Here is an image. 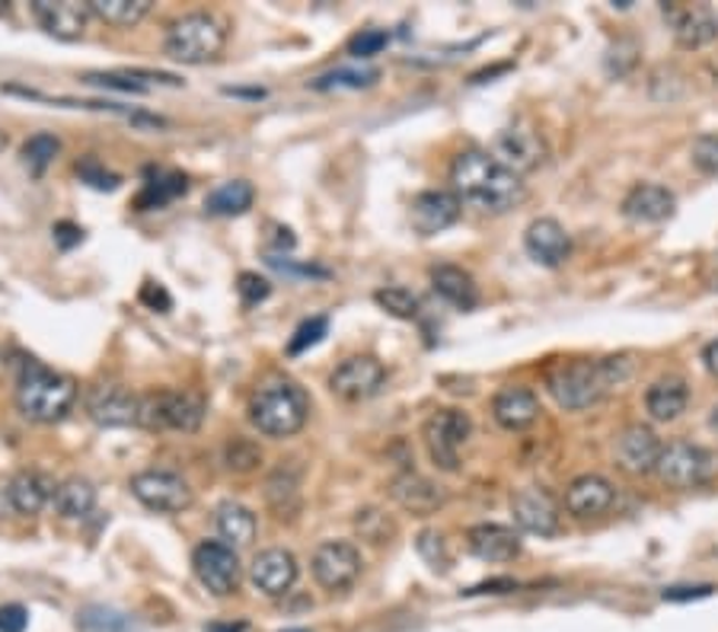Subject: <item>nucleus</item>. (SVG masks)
Wrapping results in <instances>:
<instances>
[{
    "instance_id": "bf43d9fd",
    "label": "nucleus",
    "mask_w": 718,
    "mask_h": 632,
    "mask_svg": "<svg viewBox=\"0 0 718 632\" xmlns=\"http://www.w3.org/2000/svg\"><path fill=\"white\" fill-rule=\"evenodd\" d=\"M205 632H246V623H208Z\"/></svg>"
},
{
    "instance_id": "9b49d317",
    "label": "nucleus",
    "mask_w": 718,
    "mask_h": 632,
    "mask_svg": "<svg viewBox=\"0 0 718 632\" xmlns=\"http://www.w3.org/2000/svg\"><path fill=\"white\" fill-rule=\"evenodd\" d=\"M489 154L502 166H507L511 173L524 176V173H533L546 163V141L531 125H507L495 134Z\"/></svg>"
},
{
    "instance_id": "cd10ccee",
    "label": "nucleus",
    "mask_w": 718,
    "mask_h": 632,
    "mask_svg": "<svg viewBox=\"0 0 718 632\" xmlns=\"http://www.w3.org/2000/svg\"><path fill=\"white\" fill-rule=\"evenodd\" d=\"M431 288L444 304H451L457 310H473L479 304L476 282L460 265H434L431 268Z\"/></svg>"
},
{
    "instance_id": "2eb2a0df",
    "label": "nucleus",
    "mask_w": 718,
    "mask_h": 632,
    "mask_svg": "<svg viewBox=\"0 0 718 632\" xmlns=\"http://www.w3.org/2000/svg\"><path fill=\"white\" fill-rule=\"evenodd\" d=\"M661 450H665L661 438L648 425H626L613 441V457L619 470H626L629 476L655 473Z\"/></svg>"
},
{
    "instance_id": "39448f33",
    "label": "nucleus",
    "mask_w": 718,
    "mask_h": 632,
    "mask_svg": "<svg viewBox=\"0 0 718 632\" xmlns=\"http://www.w3.org/2000/svg\"><path fill=\"white\" fill-rule=\"evenodd\" d=\"M227 29L212 13H186L166 29V54L180 64H208L224 52Z\"/></svg>"
},
{
    "instance_id": "6e6d98bb",
    "label": "nucleus",
    "mask_w": 718,
    "mask_h": 632,
    "mask_svg": "<svg viewBox=\"0 0 718 632\" xmlns=\"http://www.w3.org/2000/svg\"><path fill=\"white\" fill-rule=\"evenodd\" d=\"M517 588V581L511 579H492V581H482L476 588H470V591H463V594H507V591H514Z\"/></svg>"
},
{
    "instance_id": "864d4df0",
    "label": "nucleus",
    "mask_w": 718,
    "mask_h": 632,
    "mask_svg": "<svg viewBox=\"0 0 718 632\" xmlns=\"http://www.w3.org/2000/svg\"><path fill=\"white\" fill-rule=\"evenodd\" d=\"M141 304H147L151 310H157V314H166L170 307H173V297L166 294L163 285L157 282H147L144 288H141Z\"/></svg>"
},
{
    "instance_id": "f3484780",
    "label": "nucleus",
    "mask_w": 718,
    "mask_h": 632,
    "mask_svg": "<svg viewBox=\"0 0 718 632\" xmlns=\"http://www.w3.org/2000/svg\"><path fill=\"white\" fill-rule=\"evenodd\" d=\"M460 198L453 192H444V188H428V192H419L409 205V224L416 234L422 237H434V234H444L448 227L457 224L460 217Z\"/></svg>"
},
{
    "instance_id": "aec40b11",
    "label": "nucleus",
    "mask_w": 718,
    "mask_h": 632,
    "mask_svg": "<svg viewBox=\"0 0 718 632\" xmlns=\"http://www.w3.org/2000/svg\"><path fill=\"white\" fill-rule=\"evenodd\" d=\"M297 559L291 550H281V547H271L253 559L249 565V581L266 594V598H285L297 581Z\"/></svg>"
},
{
    "instance_id": "473e14b6",
    "label": "nucleus",
    "mask_w": 718,
    "mask_h": 632,
    "mask_svg": "<svg viewBox=\"0 0 718 632\" xmlns=\"http://www.w3.org/2000/svg\"><path fill=\"white\" fill-rule=\"evenodd\" d=\"M256 202V188L246 180H230V183H220L214 188L212 195L205 198V211L214 217H239L253 208Z\"/></svg>"
},
{
    "instance_id": "8fccbe9b",
    "label": "nucleus",
    "mask_w": 718,
    "mask_h": 632,
    "mask_svg": "<svg viewBox=\"0 0 718 632\" xmlns=\"http://www.w3.org/2000/svg\"><path fill=\"white\" fill-rule=\"evenodd\" d=\"M86 83H93V86H106V90H119V93H144L147 86L144 83H137L134 78H129L125 71H112V74H83Z\"/></svg>"
},
{
    "instance_id": "3c124183",
    "label": "nucleus",
    "mask_w": 718,
    "mask_h": 632,
    "mask_svg": "<svg viewBox=\"0 0 718 632\" xmlns=\"http://www.w3.org/2000/svg\"><path fill=\"white\" fill-rule=\"evenodd\" d=\"M29 610L23 604L0 606V632H27Z\"/></svg>"
},
{
    "instance_id": "13d9d810",
    "label": "nucleus",
    "mask_w": 718,
    "mask_h": 632,
    "mask_svg": "<svg viewBox=\"0 0 718 632\" xmlns=\"http://www.w3.org/2000/svg\"><path fill=\"white\" fill-rule=\"evenodd\" d=\"M224 93L227 96H243V100H263L266 96V90H239V86H227Z\"/></svg>"
},
{
    "instance_id": "ddd939ff",
    "label": "nucleus",
    "mask_w": 718,
    "mask_h": 632,
    "mask_svg": "<svg viewBox=\"0 0 718 632\" xmlns=\"http://www.w3.org/2000/svg\"><path fill=\"white\" fill-rule=\"evenodd\" d=\"M83 406H86V416L100 428H129V425H137L141 396L132 394L125 384H96L90 387Z\"/></svg>"
},
{
    "instance_id": "9d476101",
    "label": "nucleus",
    "mask_w": 718,
    "mask_h": 632,
    "mask_svg": "<svg viewBox=\"0 0 718 632\" xmlns=\"http://www.w3.org/2000/svg\"><path fill=\"white\" fill-rule=\"evenodd\" d=\"M132 496L144 508L157 511V514H180L192 504V489L183 476L170 473V470H144V473L132 476Z\"/></svg>"
},
{
    "instance_id": "a211bd4d",
    "label": "nucleus",
    "mask_w": 718,
    "mask_h": 632,
    "mask_svg": "<svg viewBox=\"0 0 718 632\" xmlns=\"http://www.w3.org/2000/svg\"><path fill=\"white\" fill-rule=\"evenodd\" d=\"M511 514L521 530L536 533V537H556L558 533V504L556 499L540 489V486H527V489H517L511 496Z\"/></svg>"
},
{
    "instance_id": "0eeeda50",
    "label": "nucleus",
    "mask_w": 718,
    "mask_h": 632,
    "mask_svg": "<svg viewBox=\"0 0 718 632\" xmlns=\"http://www.w3.org/2000/svg\"><path fill=\"white\" fill-rule=\"evenodd\" d=\"M470 435H473V419L463 409H438L422 425V438H425L431 463L448 470V473L460 470V450L466 448Z\"/></svg>"
},
{
    "instance_id": "79ce46f5",
    "label": "nucleus",
    "mask_w": 718,
    "mask_h": 632,
    "mask_svg": "<svg viewBox=\"0 0 718 632\" xmlns=\"http://www.w3.org/2000/svg\"><path fill=\"white\" fill-rule=\"evenodd\" d=\"M693 166L706 176H718V132L699 134L690 147Z\"/></svg>"
},
{
    "instance_id": "4d7b16f0",
    "label": "nucleus",
    "mask_w": 718,
    "mask_h": 632,
    "mask_svg": "<svg viewBox=\"0 0 718 632\" xmlns=\"http://www.w3.org/2000/svg\"><path fill=\"white\" fill-rule=\"evenodd\" d=\"M702 361H706L709 374H712V377H718V339L702 348Z\"/></svg>"
},
{
    "instance_id": "a18cd8bd",
    "label": "nucleus",
    "mask_w": 718,
    "mask_h": 632,
    "mask_svg": "<svg viewBox=\"0 0 718 632\" xmlns=\"http://www.w3.org/2000/svg\"><path fill=\"white\" fill-rule=\"evenodd\" d=\"M416 547H419V555L425 559L431 569H438V572H444V569H448L451 555H448L444 537H441L438 530H422V533H419V540H416Z\"/></svg>"
},
{
    "instance_id": "c9c22d12",
    "label": "nucleus",
    "mask_w": 718,
    "mask_h": 632,
    "mask_svg": "<svg viewBox=\"0 0 718 632\" xmlns=\"http://www.w3.org/2000/svg\"><path fill=\"white\" fill-rule=\"evenodd\" d=\"M80 632H129V616L106 604H86L78 610Z\"/></svg>"
},
{
    "instance_id": "052dcab7",
    "label": "nucleus",
    "mask_w": 718,
    "mask_h": 632,
    "mask_svg": "<svg viewBox=\"0 0 718 632\" xmlns=\"http://www.w3.org/2000/svg\"><path fill=\"white\" fill-rule=\"evenodd\" d=\"M281 632H310V630H281Z\"/></svg>"
},
{
    "instance_id": "7c9ffc66",
    "label": "nucleus",
    "mask_w": 718,
    "mask_h": 632,
    "mask_svg": "<svg viewBox=\"0 0 718 632\" xmlns=\"http://www.w3.org/2000/svg\"><path fill=\"white\" fill-rule=\"evenodd\" d=\"M52 504L64 521H83L96 508V486L83 476H71L54 486Z\"/></svg>"
},
{
    "instance_id": "603ef678",
    "label": "nucleus",
    "mask_w": 718,
    "mask_h": 632,
    "mask_svg": "<svg viewBox=\"0 0 718 632\" xmlns=\"http://www.w3.org/2000/svg\"><path fill=\"white\" fill-rule=\"evenodd\" d=\"M716 588L712 584H684V588H665V601L670 604H684V601H699V598H709Z\"/></svg>"
},
{
    "instance_id": "f257e3e1",
    "label": "nucleus",
    "mask_w": 718,
    "mask_h": 632,
    "mask_svg": "<svg viewBox=\"0 0 718 632\" xmlns=\"http://www.w3.org/2000/svg\"><path fill=\"white\" fill-rule=\"evenodd\" d=\"M453 195L466 205L489 214H505L524 202L527 185L517 173H511L489 151L470 147L457 154L451 163Z\"/></svg>"
},
{
    "instance_id": "5fc2aeb1",
    "label": "nucleus",
    "mask_w": 718,
    "mask_h": 632,
    "mask_svg": "<svg viewBox=\"0 0 718 632\" xmlns=\"http://www.w3.org/2000/svg\"><path fill=\"white\" fill-rule=\"evenodd\" d=\"M52 237L58 243V249H74L80 239H83V231H80L78 224H71V221H58L52 227Z\"/></svg>"
},
{
    "instance_id": "6ab92c4d",
    "label": "nucleus",
    "mask_w": 718,
    "mask_h": 632,
    "mask_svg": "<svg viewBox=\"0 0 718 632\" xmlns=\"http://www.w3.org/2000/svg\"><path fill=\"white\" fill-rule=\"evenodd\" d=\"M32 13L39 27L61 42H78L90 23V3L78 0H32Z\"/></svg>"
},
{
    "instance_id": "5701e85b",
    "label": "nucleus",
    "mask_w": 718,
    "mask_h": 632,
    "mask_svg": "<svg viewBox=\"0 0 718 632\" xmlns=\"http://www.w3.org/2000/svg\"><path fill=\"white\" fill-rule=\"evenodd\" d=\"M390 496H393V501H397L402 511H412V514H419V518L434 514V511L448 501V492H444L438 482H431L428 476L416 473V470H406V473L393 476Z\"/></svg>"
},
{
    "instance_id": "f704fd0d",
    "label": "nucleus",
    "mask_w": 718,
    "mask_h": 632,
    "mask_svg": "<svg viewBox=\"0 0 718 632\" xmlns=\"http://www.w3.org/2000/svg\"><path fill=\"white\" fill-rule=\"evenodd\" d=\"M297 486H300V482H297V476H294L288 467H278L275 473L268 476L266 499L281 521H285V518H294L297 508H300V489H297Z\"/></svg>"
},
{
    "instance_id": "bb28decb",
    "label": "nucleus",
    "mask_w": 718,
    "mask_h": 632,
    "mask_svg": "<svg viewBox=\"0 0 718 632\" xmlns=\"http://www.w3.org/2000/svg\"><path fill=\"white\" fill-rule=\"evenodd\" d=\"M54 499V482L45 473L23 470L7 482V501L17 514H39Z\"/></svg>"
},
{
    "instance_id": "6e6552de",
    "label": "nucleus",
    "mask_w": 718,
    "mask_h": 632,
    "mask_svg": "<svg viewBox=\"0 0 718 632\" xmlns=\"http://www.w3.org/2000/svg\"><path fill=\"white\" fill-rule=\"evenodd\" d=\"M192 569L195 579L202 581L214 598H230L237 594L239 579H243V565L234 547H227L224 540H205L195 547L192 553Z\"/></svg>"
},
{
    "instance_id": "dca6fc26",
    "label": "nucleus",
    "mask_w": 718,
    "mask_h": 632,
    "mask_svg": "<svg viewBox=\"0 0 718 632\" xmlns=\"http://www.w3.org/2000/svg\"><path fill=\"white\" fill-rule=\"evenodd\" d=\"M383 380H387V368L371 355H358L332 370L329 390L346 402H361V399H371L383 387Z\"/></svg>"
},
{
    "instance_id": "c85d7f7f",
    "label": "nucleus",
    "mask_w": 718,
    "mask_h": 632,
    "mask_svg": "<svg viewBox=\"0 0 718 632\" xmlns=\"http://www.w3.org/2000/svg\"><path fill=\"white\" fill-rule=\"evenodd\" d=\"M687 406H690V387L684 377H661L645 394V409L655 421L680 419Z\"/></svg>"
},
{
    "instance_id": "412c9836",
    "label": "nucleus",
    "mask_w": 718,
    "mask_h": 632,
    "mask_svg": "<svg viewBox=\"0 0 718 632\" xmlns=\"http://www.w3.org/2000/svg\"><path fill=\"white\" fill-rule=\"evenodd\" d=\"M524 249L536 265L558 268L572 256V237L556 217H536V221H531V227L524 231Z\"/></svg>"
},
{
    "instance_id": "f03ea898",
    "label": "nucleus",
    "mask_w": 718,
    "mask_h": 632,
    "mask_svg": "<svg viewBox=\"0 0 718 632\" xmlns=\"http://www.w3.org/2000/svg\"><path fill=\"white\" fill-rule=\"evenodd\" d=\"M633 374V358L629 355H611L601 361L587 358H572V361H556L546 370V390L556 399V406L568 412L591 409L611 394L613 387L626 384Z\"/></svg>"
},
{
    "instance_id": "a19ab883",
    "label": "nucleus",
    "mask_w": 718,
    "mask_h": 632,
    "mask_svg": "<svg viewBox=\"0 0 718 632\" xmlns=\"http://www.w3.org/2000/svg\"><path fill=\"white\" fill-rule=\"evenodd\" d=\"M224 460H227V467L230 470H237V473H253L259 463H263V450L256 448L253 441H246V438H234L227 450H224Z\"/></svg>"
},
{
    "instance_id": "393cba45",
    "label": "nucleus",
    "mask_w": 718,
    "mask_h": 632,
    "mask_svg": "<svg viewBox=\"0 0 718 632\" xmlns=\"http://www.w3.org/2000/svg\"><path fill=\"white\" fill-rule=\"evenodd\" d=\"M492 419L505 431H524L540 419V399L527 387H502L492 399Z\"/></svg>"
},
{
    "instance_id": "a878e982",
    "label": "nucleus",
    "mask_w": 718,
    "mask_h": 632,
    "mask_svg": "<svg viewBox=\"0 0 718 632\" xmlns=\"http://www.w3.org/2000/svg\"><path fill=\"white\" fill-rule=\"evenodd\" d=\"M466 547L482 562H511L521 555V537L505 524H476L466 533Z\"/></svg>"
},
{
    "instance_id": "4c0bfd02",
    "label": "nucleus",
    "mask_w": 718,
    "mask_h": 632,
    "mask_svg": "<svg viewBox=\"0 0 718 632\" xmlns=\"http://www.w3.org/2000/svg\"><path fill=\"white\" fill-rule=\"evenodd\" d=\"M373 300H377L387 314L397 316V319H416V316L422 314V300L409 288H402V285L380 288L373 294Z\"/></svg>"
},
{
    "instance_id": "58836bf2",
    "label": "nucleus",
    "mask_w": 718,
    "mask_h": 632,
    "mask_svg": "<svg viewBox=\"0 0 718 632\" xmlns=\"http://www.w3.org/2000/svg\"><path fill=\"white\" fill-rule=\"evenodd\" d=\"M377 78H380L377 68H368V71L339 68V71H329V74L314 80V90H365V86L377 83Z\"/></svg>"
},
{
    "instance_id": "09e8293b",
    "label": "nucleus",
    "mask_w": 718,
    "mask_h": 632,
    "mask_svg": "<svg viewBox=\"0 0 718 632\" xmlns=\"http://www.w3.org/2000/svg\"><path fill=\"white\" fill-rule=\"evenodd\" d=\"M271 268H278L281 275H291V278H329V268H322V265H297L288 256H278V253H271L266 259Z\"/></svg>"
},
{
    "instance_id": "4be33fe9",
    "label": "nucleus",
    "mask_w": 718,
    "mask_h": 632,
    "mask_svg": "<svg viewBox=\"0 0 718 632\" xmlns=\"http://www.w3.org/2000/svg\"><path fill=\"white\" fill-rule=\"evenodd\" d=\"M613 501H616V489H613L611 479L601 473L578 476V479H572L568 489H565V508H568V514H575V518H582V521L607 514L613 508Z\"/></svg>"
},
{
    "instance_id": "e433bc0d",
    "label": "nucleus",
    "mask_w": 718,
    "mask_h": 632,
    "mask_svg": "<svg viewBox=\"0 0 718 632\" xmlns=\"http://www.w3.org/2000/svg\"><path fill=\"white\" fill-rule=\"evenodd\" d=\"M58 151H61V141L54 134L42 132L29 137L27 144H23V151H20V157H23V166H27L32 176H42L54 163Z\"/></svg>"
},
{
    "instance_id": "680f3d73",
    "label": "nucleus",
    "mask_w": 718,
    "mask_h": 632,
    "mask_svg": "<svg viewBox=\"0 0 718 632\" xmlns=\"http://www.w3.org/2000/svg\"><path fill=\"white\" fill-rule=\"evenodd\" d=\"M0 147H3V134H0Z\"/></svg>"
},
{
    "instance_id": "c03bdc74",
    "label": "nucleus",
    "mask_w": 718,
    "mask_h": 632,
    "mask_svg": "<svg viewBox=\"0 0 718 632\" xmlns=\"http://www.w3.org/2000/svg\"><path fill=\"white\" fill-rule=\"evenodd\" d=\"M78 176H80V183H86L90 188H96V192H115V188H119V183H122V180H119L115 173H109L106 166H103V163H100L96 157L80 160Z\"/></svg>"
},
{
    "instance_id": "49530a36",
    "label": "nucleus",
    "mask_w": 718,
    "mask_h": 632,
    "mask_svg": "<svg viewBox=\"0 0 718 632\" xmlns=\"http://www.w3.org/2000/svg\"><path fill=\"white\" fill-rule=\"evenodd\" d=\"M387 42H390V32H383V29H361L358 35L348 39V54L373 58V54H380L387 49Z\"/></svg>"
},
{
    "instance_id": "c756f323",
    "label": "nucleus",
    "mask_w": 718,
    "mask_h": 632,
    "mask_svg": "<svg viewBox=\"0 0 718 632\" xmlns=\"http://www.w3.org/2000/svg\"><path fill=\"white\" fill-rule=\"evenodd\" d=\"M217 533H220V540H224L227 547L243 550V547H249V543L256 540L259 521H256V514H253L246 504H239V501H224V504H217Z\"/></svg>"
},
{
    "instance_id": "b1692460",
    "label": "nucleus",
    "mask_w": 718,
    "mask_h": 632,
    "mask_svg": "<svg viewBox=\"0 0 718 632\" xmlns=\"http://www.w3.org/2000/svg\"><path fill=\"white\" fill-rule=\"evenodd\" d=\"M677 208V198L667 185L658 183H638L629 188V195L623 198V214L633 224H661Z\"/></svg>"
},
{
    "instance_id": "20e7f679",
    "label": "nucleus",
    "mask_w": 718,
    "mask_h": 632,
    "mask_svg": "<svg viewBox=\"0 0 718 632\" xmlns=\"http://www.w3.org/2000/svg\"><path fill=\"white\" fill-rule=\"evenodd\" d=\"M310 416V396L294 380H268L249 399V421L266 438H291Z\"/></svg>"
},
{
    "instance_id": "1a4fd4ad",
    "label": "nucleus",
    "mask_w": 718,
    "mask_h": 632,
    "mask_svg": "<svg viewBox=\"0 0 718 632\" xmlns=\"http://www.w3.org/2000/svg\"><path fill=\"white\" fill-rule=\"evenodd\" d=\"M361 550L348 540H326L314 550L310 572L319 588L326 591H346L361 575Z\"/></svg>"
},
{
    "instance_id": "37998d69",
    "label": "nucleus",
    "mask_w": 718,
    "mask_h": 632,
    "mask_svg": "<svg viewBox=\"0 0 718 632\" xmlns=\"http://www.w3.org/2000/svg\"><path fill=\"white\" fill-rule=\"evenodd\" d=\"M355 527H358V533H361L365 540H371V543H387V540L393 537V524H390V518L380 514L377 508H365V511H358Z\"/></svg>"
},
{
    "instance_id": "72a5a7b5",
    "label": "nucleus",
    "mask_w": 718,
    "mask_h": 632,
    "mask_svg": "<svg viewBox=\"0 0 718 632\" xmlns=\"http://www.w3.org/2000/svg\"><path fill=\"white\" fill-rule=\"evenodd\" d=\"M90 13L109 27L129 29L151 13V0H90Z\"/></svg>"
},
{
    "instance_id": "ea45409f",
    "label": "nucleus",
    "mask_w": 718,
    "mask_h": 632,
    "mask_svg": "<svg viewBox=\"0 0 718 632\" xmlns=\"http://www.w3.org/2000/svg\"><path fill=\"white\" fill-rule=\"evenodd\" d=\"M326 333H329V316H310V319H304V323L294 329L291 339H288V355L297 358V355L310 351L314 345H319L326 339Z\"/></svg>"
},
{
    "instance_id": "de8ad7c7",
    "label": "nucleus",
    "mask_w": 718,
    "mask_h": 632,
    "mask_svg": "<svg viewBox=\"0 0 718 632\" xmlns=\"http://www.w3.org/2000/svg\"><path fill=\"white\" fill-rule=\"evenodd\" d=\"M239 300L246 304V307H256L259 300H266L268 294H271V285H268V278L263 275H256V272H243L239 275Z\"/></svg>"
},
{
    "instance_id": "423d86ee",
    "label": "nucleus",
    "mask_w": 718,
    "mask_h": 632,
    "mask_svg": "<svg viewBox=\"0 0 718 632\" xmlns=\"http://www.w3.org/2000/svg\"><path fill=\"white\" fill-rule=\"evenodd\" d=\"M205 421V399L188 390H154L141 396L137 425L147 431H198Z\"/></svg>"
},
{
    "instance_id": "4468645a",
    "label": "nucleus",
    "mask_w": 718,
    "mask_h": 632,
    "mask_svg": "<svg viewBox=\"0 0 718 632\" xmlns=\"http://www.w3.org/2000/svg\"><path fill=\"white\" fill-rule=\"evenodd\" d=\"M665 17L680 49H706L718 39V13L706 3H665Z\"/></svg>"
},
{
    "instance_id": "2f4dec72",
    "label": "nucleus",
    "mask_w": 718,
    "mask_h": 632,
    "mask_svg": "<svg viewBox=\"0 0 718 632\" xmlns=\"http://www.w3.org/2000/svg\"><path fill=\"white\" fill-rule=\"evenodd\" d=\"M188 180L180 173V170H157V176L151 173V180L144 183L141 195L134 198V208L137 211H151V208H163L170 205L173 198L186 195Z\"/></svg>"
},
{
    "instance_id": "f8f14e48",
    "label": "nucleus",
    "mask_w": 718,
    "mask_h": 632,
    "mask_svg": "<svg viewBox=\"0 0 718 632\" xmlns=\"http://www.w3.org/2000/svg\"><path fill=\"white\" fill-rule=\"evenodd\" d=\"M658 479L670 489H693L702 486L712 473V457L709 450L690 445V441H674L661 450V460L655 467Z\"/></svg>"
},
{
    "instance_id": "7ed1b4c3",
    "label": "nucleus",
    "mask_w": 718,
    "mask_h": 632,
    "mask_svg": "<svg viewBox=\"0 0 718 632\" xmlns=\"http://www.w3.org/2000/svg\"><path fill=\"white\" fill-rule=\"evenodd\" d=\"M74 402H78V384L71 377L45 368L32 358L23 361L17 377V406L29 421L54 425L74 409Z\"/></svg>"
}]
</instances>
